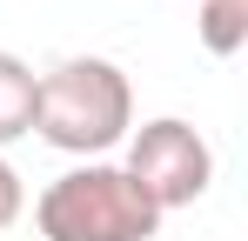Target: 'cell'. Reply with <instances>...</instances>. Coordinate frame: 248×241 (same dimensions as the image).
<instances>
[{"instance_id":"1","label":"cell","mask_w":248,"mask_h":241,"mask_svg":"<svg viewBox=\"0 0 248 241\" xmlns=\"http://www.w3.org/2000/svg\"><path fill=\"white\" fill-rule=\"evenodd\" d=\"M134 120V87L114 60L81 54L47 67L34 87V134L61 154H108Z\"/></svg>"},{"instance_id":"2","label":"cell","mask_w":248,"mask_h":241,"mask_svg":"<svg viewBox=\"0 0 248 241\" xmlns=\"http://www.w3.org/2000/svg\"><path fill=\"white\" fill-rule=\"evenodd\" d=\"M34 221L47 241H148L161 228V208L127 181V167L87 161L34 201Z\"/></svg>"},{"instance_id":"3","label":"cell","mask_w":248,"mask_h":241,"mask_svg":"<svg viewBox=\"0 0 248 241\" xmlns=\"http://www.w3.org/2000/svg\"><path fill=\"white\" fill-rule=\"evenodd\" d=\"M127 181L141 188V195L155 201V208H195L208 195V181H215V148H208L202 134L188 127V120H148L141 134H134V148H127Z\"/></svg>"},{"instance_id":"4","label":"cell","mask_w":248,"mask_h":241,"mask_svg":"<svg viewBox=\"0 0 248 241\" xmlns=\"http://www.w3.org/2000/svg\"><path fill=\"white\" fill-rule=\"evenodd\" d=\"M34 87H41V74L20 54L0 47V148L20 141V134H34Z\"/></svg>"},{"instance_id":"5","label":"cell","mask_w":248,"mask_h":241,"mask_svg":"<svg viewBox=\"0 0 248 241\" xmlns=\"http://www.w3.org/2000/svg\"><path fill=\"white\" fill-rule=\"evenodd\" d=\"M195 27H202V47H208V54L228 60V54L248 40V0H202V20H195Z\"/></svg>"},{"instance_id":"6","label":"cell","mask_w":248,"mask_h":241,"mask_svg":"<svg viewBox=\"0 0 248 241\" xmlns=\"http://www.w3.org/2000/svg\"><path fill=\"white\" fill-rule=\"evenodd\" d=\"M20 208H27V195H20V174H14V161L0 154V228H14V221H20Z\"/></svg>"}]
</instances>
